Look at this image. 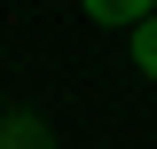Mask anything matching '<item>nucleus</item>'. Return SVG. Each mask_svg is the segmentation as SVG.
<instances>
[{"label": "nucleus", "mask_w": 157, "mask_h": 149, "mask_svg": "<svg viewBox=\"0 0 157 149\" xmlns=\"http://www.w3.org/2000/svg\"><path fill=\"white\" fill-rule=\"evenodd\" d=\"M0 149H55V133H47L39 110H8L0 118Z\"/></svg>", "instance_id": "f257e3e1"}, {"label": "nucleus", "mask_w": 157, "mask_h": 149, "mask_svg": "<svg viewBox=\"0 0 157 149\" xmlns=\"http://www.w3.org/2000/svg\"><path fill=\"white\" fill-rule=\"evenodd\" d=\"M86 16H94V24H126V32H134V24L157 16V0H86Z\"/></svg>", "instance_id": "f03ea898"}, {"label": "nucleus", "mask_w": 157, "mask_h": 149, "mask_svg": "<svg viewBox=\"0 0 157 149\" xmlns=\"http://www.w3.org/2000/svg\"><path fill=\"white\" fill-rule=\"evenodd\" d=\"M134 71H141V78H157V16H149V24H134Z\"/></svg>", "instance_id": "7ed1b4c3"}]
</instances>
